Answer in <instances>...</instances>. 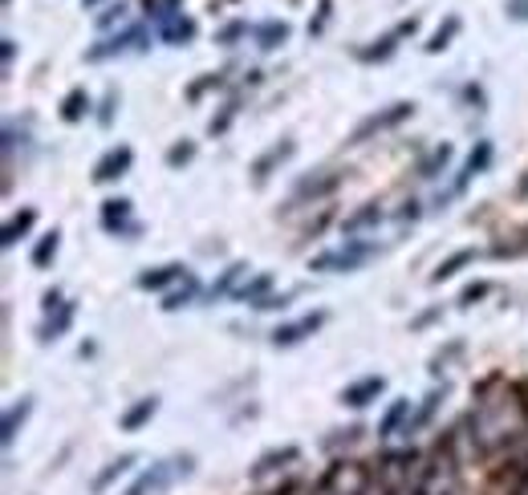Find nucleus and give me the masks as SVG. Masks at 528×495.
Wrapping results in <instances>:
<instances>
[{"instance_id":"f257e3e1","label":"nucleus","mask_w":528,"mask_h":495,"mask_svg":"<svg viewBox=\"0 0 528 495\" xmlns=\"http://www.w3.org/2000/svg\"><path fill=\"white\" fill-rule=\"evenodd\" d=\"M192 467H195L192 455H171V459H163V463H154L151 471H143L126 495H163L179 475H192Z\"/></svg>"},{"instance_id":"f03ea898","label":"nucleus","mask_w":528,"mask_h":495,"mask_svg":"<svg viewBox=\"0 0 528 495\" xmlns=\"http://www.w3.org/2000/svg\"><path fill=\"white\" fill-rule=\"evenodd\" d=\"M374 248L370 244H346V248H334V252H321V256L309 260V272H354L370 260Z\"/></svg>"},{"instance_id":"7ed1b4c3","label":"nucleus","mask_w":528,"mask_h":495,"mask_svg":"<svg viewBox=\"0 0 528 495\" xmlns=\"http://www.w3.org/2000/svg\"><path fill=\"white\" fill-rule=\"evenodd\" d=\"M414 114V106L411 102H394V106H386V110H378V114H370L362 126H358L354 134H350V143H366L370 134H382V130H390V126H398V122H406V118Z\"/></svg>"},{"instance_id":"20e7f679","label":"nucleus","mask_w":528,"mask_h":495,"mask_svg":"<svg viewBox=\"0 0 528 495\" xmlns=\"http://www.w3.org/2000/svg\"><path fill=\"white\" fill-rule=\"evenodd\" d=\"M135 49H146V33L138 29V25L118 33V37L98 41L94 49H86V61H106V58H118V53H135Z\"/></svg>"},{"instance_id":"39448f33","label":"nucleus","mask_w":528,"mask_h":495,"mask_svg":"<svg viewBox=\"0 0 528 495\" xmlns=\"http://www.w3.org/2000/svg\"><path fill=\"white\" fill-rule=\"evenodd\" d=\"M130 162H135V151L130 146H114V151H106L102 159L94 162V183H114L130 171Z\"/></svg>"},{"instance_id":"423d86ee","label":"nucleus","mask_w":528,"mask_h":495,"mask_svg":"<svg viewBox=\"0 0 528 495\" xmlns=\"http://www.w3.org/2000/svg\"><path fill=\"white\" fill-rule=\"evenodd\" d=\"M321 325H326V313H309L293 325H277V329H272V345H297V342H305V337H313Z\"/></svg>"},{"instance_id":"0eeeda50","label":"nucleus","mask_w":528,"mask_h":495,"mask_svg":"<svg viewBox=\"0 0 528 495\" xmlns=\"http://www.w3.org/2000/svg\"><path fill=\"white\" fill-rule=\"evenodd\" d=\"M382 390H386V378H362V381H354V386L342 390V402L354 406V410H362V406H370V402H374Z\"/></svg>"},{"instance_id":"6e6552de","label":"nucleus","mask_w":528,"mask_h":495,"mask_svg":"<svg viewBox=\"0 0 528 495\" xmlns=\"http://www.w3.org/2000/svg\"><path fill=\"white\" fill-rule=\"evenodd\" d=\"M288 20H264V25H256L252 29V37H256V49L260 53H272V49H280L288 41Z\"/></svg>"},{"instance_id":"1a4fd4ad","label":"nucleus","mask_w":528,"mask_h":495,"mask_svg":"<svg viewBox=\"0 0 528 495\" xmlns=\"http://www.w3.org/2000/svg\"><path fill=\"white\" fill-rule=\"evenodd\" d=\"M195 33H200V25H195L192 17H175V20H167V25H159V41L163 45H187V41H195Z\"/></svg>"},{"instance_id":"9d476101","label":"nucleus","mask_w":528,"mask_h":495,"mask_svg":"<svg viewBox=\"0 0 528 495\" xmlns=\"http://www.w3.org/2000/svg\"><path fill=\"white\" fill-rule=\"evenodd\" d=\"M69 325H74V301H61V305L45 317V325H41L37 334H41V342H58Z\"/></svg>"},{"instance_id":"9b49d317","label":"nucleus","mask_w":528,"mask_h":495,"mask_svg":"<svg viewBox=\"0 0 528 495\" xmlns=\"http://www.w3.org/2000/svg\"><path fill=\"white\" fill-rule=\"evenodd\" d=\"M192 272L183 264H159V268H146L143 277H138V288H163V285H171V280H187Z\"/></svg>"},{"instance_id":"f8f14e48","label":"nucleus","mask_w":528,"mask_h":495,"mask_svg":"<svg viewBox=\"0 0 528 495\" xmlns=\"http://www.w3.org/2000/svg\"><path fill=\"white\" fill-rule=\"evenodd\" d=\"M488 162H492V143H476V151L468 154V162H463L460 179H455V191H463V187H468V183L476 179V175H480L484 167H488Z\"/></svg>"},{"instance_id":"ddd939ff","label":"nucleus","mask_w":528,"mask_h":495,"mask_svg":"<svg viewBox=\"0 0 528 495\" xmlns=\"http://www.w3.org/2000/svg\"><path fill=\"white\" fill-rule=\"evenodd\" d=\"M102 224H106V232H126V224H130V200H106Z\"/></svg>"},{"instance_id":"4468645a","label":"nucleus","mask_w":528,"mask_h":495,"mask_svg":"<svg viewBox=\"0 0 528 495\" xmlns=\"http://www.w3.org/2000/svg\"><path fill=\"white\" fill-rule=\"evenodd\" d=\"M33 224H37V211H33V208L17 211V216H12L9 224H4V240H0V244H4V248H12V244H17L20 236H25V232L33 228Z\"/></svg>"},{"instance_id":"2eb2a0df","label":"nucleus","mask_w":528,"mask_h":495,"mask_svg":"<svg viewBox=\"0 0 528 495\" xmlns=\"http://www.w3.org/2000/svg\"><path fill=\"white\" fill-rule=\"evenodd\" d=\"M86 114H90V94L82 86L69 90L66 102H61V118H66V122H82Z\"/></svg>"},{"instance_id":"dca6fc26","label":"nucleus","mask_w":528,"mask_h":495,"mask_svg":"<svg viewBox=\"0 0 528 495\" xmlns=\"http://www.w3.org/2000/svg\"><path fill=\"white\" fill-rule=\"evenodd\" d=\"M29 410H33V398H20L17 406H9V414H4V430H0V438H4V447H9L12 438H17V427L25 419H29Z\"/></svg>"},{"instance_id":"f3484780","label":"nucleus","mask_w":528,"mask_h":495,"mask_svg":"<svg viewBox=\"0 0 528 495\" xmlns=\"http://www.w3.org/2000/svg\"><path fill=\"white\" fill-rule=\"evenodd\" d=\"M248 277V264H232L228 272H224L220 280H216V285H211V301H220V296H228V293H236V285H240V280Z\"/></svg>"},{"instance_id":"a211bd4d","label":"nucleus","mask_w":528,"mask_h":495,"mask_svg":"<svg viewBox=\"0 0 528 495\" xmlns=\"http://www.w3.org/2000/svg\"><path fill=\"white\" fill-rule=\"evenodd\" d=\"M154 410H159V398H143L138 406H130V410L122 414V430H138L143 422L154 419Z\"/></svg>"},{"instance_id":"6ab92c4d","label":"nucleus","mask_w":528,"mask_h":495,"mask_svg":"<svg viewBox=\"0 0 528 495\" xmlns=\"http://www.w3.org/2000/svg\"><path fill=\"white\" fill-rule=\"evenodd\" d=\"M143 9H146V17H151L154 25H167V20L179 17L183 0H143Z\"/></svg>"},{"instance_id":"aec40b11","label":"nucleus","mask_w":528,"mask_h":495,"mask_svg":"<svg viewBox=\"0 0 528 495\" xmlns=\"http://www.w3.org/2000/svg\"><path fill=\"white\" fill-rule=\"evenodd\" d=\"M293 151H297V146H293V143H280V146H272V151L264 154V159H260L256 167H252V175H256V183H260V179H269V171H272V167H277V162H285Z\"/></svg>"},{"instance_id":"412c9836","label":"nucleus","mask_w":528,"mask_h":495,"mask_svg":"<svg viewBox=\"0 0 528 495\" xmlns=\"http://www.w3.org/2000/svg\"><path fill=\"white\" fill-rule=\"evenodd\" d=\"M406 414H411V402H406V398H394V402H390V410H386V419L378 422V435L390 438L394 430H398V422L406 419Z\"/></svg>"},{"instance_id":"4be33fe9","label":"nucleus","mask_w":528,"mask_h":495,"mask_svg":"<svg viewBox=\"0 0 528 495\" xmlns=\"http://www.w3.org/2000/svg\"><path fill=\"white\" fill-rule=\"evenodd\" d=\"M58 248H61V236H58V232H45V236H41V244L33 248V264L49 268V264H53V256H58Z\"/></svg>"},{"instance_id":"5701e85b","label":"nucleus","mask_w":528,"mask_h":495,"mask_svg":"<svg viewBox=\"0 0 528 495\" xmlns=\"http://www.w3.org/2000/svg\"><path fill=\"white\" fill-rule=\"evenodd\" d=\"M455 33H460V17H447V20L439 25V33H435L431 41H427V53H443V49L452 45Z\"/></svg>"},{"instance_id":"b1692460","label":"nucleus","mask_w":528,"mask_h":495,"mask_svg":"<svg viewBox=\"0 0 528 495\" xmlns=\"http://www.w3.org/2000/svg\"><path fill=\"white\" fill-rule=\"evenodd\" d=\"M471 260H476V252H471V248H463V252H455V256H447L439 268H435V277H431V280H447V277H455V272H460L463 264H471Z\"/></svg>"},{"instance_id":"393cba45","label":"nucleus","mask_w":528,"mask_h":495,"mask_svg":"<svg viewBox=\"0 0 528 495\" xmlns=\"http://www.w3.org/2000/svg\"><path fill=\"white\" fill-rule=\"evenodd\" d=\"M130 467H135V455H122V459H114V463H110V467H106V471H102V475L94 479V491H106V487H110V479L126 475Z\"/></svg>"},{"instance_id":"a878e982","label":"nucleus","mask_w":528,"mask_h":495,"mask_svg":"<svg viewBox=\"0 0 528 495\" xmlns=\"http://www.w3.org/2000/svg\"><path fill=\"white\" fill-rule=\"evenodd\" d=\"M394 41H398V33H386L382 41H374V49H358V61H386L394 53Z\"/></svg>"},{"instance_id":"bb28decb","label":"nucleus","mask_w":528,"mask_h":495,"mask_svg":"<svg viewBox=\"0 0 528 495\" xmlns=\"http://www.w3.org/2000/svg\"><path fill=\"white\" fill-rule=\"evenodd\" d=\"M269 288H272V277H256L252 285H244L236 296H240V301H248V305H260V296L269 293Z\"/></svg>"},{"instance_id":"cd10ccee","label":"nucleus","mask_w":528,"mask_h":495,"mask_svg":"<svg viewBox=\"0 0 528 495\" xmlns=\"http://www.w3.org/2000/svg\"><path fill=\"white\" fill-rule=\"evenodd\" d=\"M240 37H248V20H232V25H224L216 33V45H236Z\"/></svg>"},{"instance_id":"c85d7f7f","label":"nucleus","mask_w":528,"mask_h":495,"mask_svg":"<svg viewBox=\"0 0 528 495\" xmlns=\"http://www.w3.org/2000/svg\"><path fill=\"white\" fill-rule=\"evenodd\" d=\"M337 187V175H326V179H301L297 195H326V191Z\"/></svg>"},{"instance_id":"c756f323","label":"nucleus","mask_w":528,"mask_h":495,"mask_svg":"<svg viewBox=\"0 0 528 495\" xmlns=\"http://www.w3.org/2000/svg\"><path fill=\"white\" fill-rule=\"evenodd\" d=\"M435 402H439V390H435V394H431V398L422 402V410H419V414H414V419H406V435H411V430H419V427H422V422L431 419V414H435Z\"/></svg>"},{"instance_id":"7c9ffc66","label":"nucleus","mask_w":528,"mask_h":495,"mask_svg":"<svg viewBox=\"0 0 528 495\" xmlns=\"http://www.w3.org/2000/svg\"><path fill=\"white\" fill-rule=\"evenodd\" d=\"M374 219H382V211H378L374 203H370L366 211H358V216H350V219H346V232H358V228H366V224H374Z\"/></svg>"},{"instance_id":"2f4dec72","label":"nucleus","mask_w":528,"mask_h":495,"mask_svg":"<svg viewBox=\"0 0 528 495\" xmlns=\"http://www.w3.org/2000/svg\"><path fill=\"white\" fill-rule=\"evenodd\" d=\"M192 296H195V277H187L183 293H171V296H167V301H163V309H183L187 301H192Z\"/></svg>"},{"instance_id":"473e14b6","label":"nucleus","mask_w":528,"mask_h":495,"mask_svg":"<svg viewBox=\"0 0 528 495\" xmlns=\"http://www.w3.org/2000/svg\"><path fill=\"white\" fill-rule=\"evenodd\" d=\"M192 154H195L192 143H179V146H171V151H167V162H171V167H183V162H192Z\"/></svg>"},{"instance_id":"72a5a7b5","label":"nucleus","mask_w":528,"mask_h":495,"mask_svg":"<svg viewBox=\"0 0 528 495\" xmlns=\"http://www.w3.org/2000/svg\"><path fill=\"white\" fill-rule=\"evenodd\" d=\"M329 9H334V0H321V4H317V20H309V33H321V29H326Z\"/></svg>"},{"instance_id":"f704fd0d","label":"nucleus","mask_w":528,"mask_h":495,"mask_svg":"<svg viewBox=\"0 0 528 495\" xmlns=\"http://www.w3.org/2000/svg\"><path fill=\"white\" fill-rule=\"evenodd\" d=\"M122 4H110V9L102 12V17H98V29H110V25H114V20H122Z\"/></svg>"},{"instance_id":"c9c22d12","label":"nucleus","mask_w":528,"mask_h":495,"mask_svg":"<svg viewBox=\"0 0 528 495\" xmlns=\"http://www.w3.org/2000/svg\"><path fill=\"white\" fill-rule=\"evenodd\" d=\"M114 106H118V94L110 90V98H106V110H102V126H110V118H114Z\"/></svg>"},{"instance_id":"e433bc0d","label":"nucleus","mask_w":528,"mask_h":495,"mask_svg":"<svg viewBox=\"0 0 528 495\" xmlns=\"http://www.w3.org/2000/svg\"><path fill=\"white\" fill-rule=\"evenodd\" d=\"M508 12H512L516 20H528V0H512V4H508Z\"/></svg>"},{"instance_id":"4c0bfd02","label":"nucleus","mask_w":528,"mask_h":495,"mask_svg":"<svg viewBox=\"0 0 528 495\" xmlns=\"http://www.w3.org/2000/svg\"><path fill=\"white\" fill-rule=\"evenodd\" d=\"M0 45H4V66H12V58H17V41H12V37H4Z\"/></svg>"},{"instance_id":"58836bf2","label":"nucleus","mask_w":528,"mask_h":495,"mask_svg":"<svg viewBox=\"0 0 528 495\" xmlns=\"http://www.w3.org/2000/svg\"><path fill=\"white\" fill-rule=\"evenodd\" d=\"M516 495H528V483H524V487H520V491H516Z\"/></svg>"},{"instance_id":"ea45409f","label":"nucleus","mask_w":528,"mask_h":495,"mask_svg":"<svg viewBox=\"0 0 528 495\" xmlns=\"http://www.w3.org/2000/svg\"><path fill=\"white\" fill-rule=\"evenodd\" d=\"M94 4H98V0H86V9H94Z\"/></svg>"},{"instance_id":"a19ab883","label":"nucleus","mask_w":528,"mask_h":495,"mask_svg":"<svg viewBox=\"0 0 528 495\" xmlns=\"http://www.w3.org/2000/svg\"><path fill=\"white\" fill-rule=\"evenodd\" d=\"M524 191H528V179H524Z\"/></svg>"},{"instance_id":"79ce46f5","label":"nucleus","mask_w":528,"mask_h":495,"mask_svg":"<svg viewBox=\"0 0 528 495\" xmlns=\"http://www.w3.org/2000/svg\"><path fill=\"white\" fill-rule=\"evenodd\" d=\"M4 4H9V0H4Z\"/></svg>"}]
</instances>
